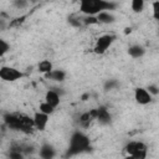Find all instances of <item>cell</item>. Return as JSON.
Returning a JSON list of instances; mask_svg holds the SVG:
<instances>
[{
    "mask_svg": "<svg viewBox=\"0 0 159 159\" xmlns=\"http://www.w3.org/2000/svg\"><path fill=\"white\" fill-rule=\"evenodd\" d=\"M116 6L108 0H80V11L84 15H97L101 11L114 10Z\"/></svg>",
    "mask_w": 159,
    "mask_h": 159,
    "instance_id": "cell-1",
    "label": "cell"
},
{
    "mask_svg": "<svg viewBox=\"0 0 159 159\" xmlns=\"http://www.w3.org/2000/svg\"><path fill=\"white\" fill-rule=\"evenodd\" d=\"M89 144H91V140H89L87 134H84L81 130L73 132L71 138H70V145H68V149L66 152V157L77 155L82 152H86V150L91 149Z\"/></svg>",
    "mask_w": 159,
    "mask_h": 159,
    "instance_id": "cell-2",
    "label": "cell"
},
{
    "mask_svg": "<svg viewBox=\"0 0 159 159\" xmlns=\"http://www.w3.org/2000/svg\"><path fill=\"white\" fill-rule=\"evenodd\" d=\"M125 153L134 159H145L148 154V147L140 140H130L124 147Z\"/></svg>",
    "mask_w": 159,
    "mask_h": 159,
    "instance_id": "cell-3",
    "label": "cell"
},
{
    "mask_svg": "<svg viewBox=\"0 0 159 159\" xmlns=\"http://www.w3.org/2000/svg\"><path fill=\"white\" fill-rule=\"evenodd\" d=\"M114 40H116V35H113V34H106V35L99 36L93 47V52L96 55H103L112 46Z\"/></svg>",
    "mask_w": 159,
    "mask_h": 159,
    "instance_id": "cell-4",
    "label": "cell"
},
{
    "mask_svg": "<svg viewBox=\"0 0 159 159\" xmlns=\"http://www.w3.org/2000/svg\"><path fill=\"white\" fill-rule=\"evenodd\" d=\"M25 75L15 67H10V66L0 67V80H2L5 82H15V81L22 78Z\"/></svg>",
    "mask_w": 159,
    "mask_h": 159,
    "instance_id": "cell-5",
    "label": "cell"
},
{
    "mask_svg": "<svg viewBox=\"0 0 159 159\" xmlns=\"http://www.w3.org/2000/svg\"><path fill=\"white\" fill-rule=\"evenodd\" d=\"M97 117V108H92L88 112H84L82 114H80L78 117V124L82 128H88L91 125V123L93 120H96Z\"/></svg>",
    "mask_w": 159,
    "mask_h": 159,
    "instance_id": "cell-6",
    "label": "cell"
},
{
    "mask_svg": "<svg viewBox=\"0 0 159 159\" xmlns=\"http://www.w3.org/2000/svg\"><path fill=\"white\" fill-rule=\"evenodd\" d=\"M5 125L11 129V130H17L20 132V119H19V113H5L2 116Z\"/></svg>",
    "mask_w": 159,
    "mask_h": 159,
    "instance_id": "cell-7",
    "label": "cell"
},
{
    "mask_svg": "<svg viewBox=\"0 0 159 159\" xmlns=\"http://www.w3.org/2000/svg\"><path fill=\"white\" fill-rule=\"evenodd\" d=\"M134 99L138 104L145 106V104L152 102V94L147 91V88L138 87V88L134 89Z\"/></svg>",
    "mask_w": 159,
    "mask_h": 159,
    "instance_id": "cell-8",
    "label": "cell"
},
{
    "mask_svg": "<svg viewBox=\"0 0 159 159\" xmlns=\"http://www.w3.org/2000/svg\"><path fill=\"white\" fill-rule=\"evenodd\" d=\"M96 120L101 124V125H108L112 123V114L109 113L108 108L106 106H99L97 108V117Z\"/></svg>",
    "mask_w": 159,
    "mask_h": 159,
    "instance_id": "cell-9",
    "label": "cell"
},
{
    "mask_svg": "<svg viewBox=\"0 0 159 159\" xmlns=\"http://www.w3.org/2000/svg\"><path fill=\"white\" fill-rule=\"evenodd\" d=\"M34 125H35V129L36 130H40V132H43L46 129V125L48 123V114H45L40 111L35 112L34 116Z\"/></svg>",
    "mask_w": 159,
    "mask_h": 159,
    "instance_id": "cell-10",
    "label": "cell"
},
{
    "mask_svg": "<svg viewBox=\"0 0 159 159\" xmlns=\"http://www.w3.org/2000/svg\"><path fill=\"white\" fill-rule=\"evenodd\" d=\"M39 155L40 158L42 159H51L56 155V150L55 148L50 144V143H43L41 147H40V150H39Z\"/></svg>",
    "mask_w": 159,
    "mask_h": 159,
    "instance_id": "cell-11",
    "label": "cell"
},
{
    "mask_svg": "<svg viewBox=\"0 0 159 159\" xmlns=\"http://www.w3.org/2000/svg\"><path fill=\"white\" fill-rule=\"evenodd\" d=\"M45 102H47V103L51 104L53 108H56V107H58V104H60V102H61V96H60L56 91H53V89L51 88V89H48V91L46 92V94H45Z\"/></svg>",
    "mask_w": 159,
    "mask_h": 159,
    "instance_id": "cell-12",
    "label": "cell"
},
{
    "mask_svg": "<svg viewBox=\"0 0 159 159\" xmlns=\"http://www.w3.org/2000/svg\"><path fill=\"white\" fill-rule=\"evenodd\" d=\"M46 80H51L53 82H63L66 78V72L63 70H51L48 73H45Z\"/></svg>",
    "mask_w": 159,
    "mask_h": 159,
    "instance_id": "cell-13",
    "label": "cell"
},
{
    "mask_svg": "<svg viewBox=\"0 0 159 159\" xmlns=\"http://www.w3.org/2000/svg\"><path fill=\"white\" fill-rule=\"evenodd\" d=\"M145 53V48L142 45H132L128 48V55L132 58H140Z\"/></svg>",
    "mask_w": 159,
    "mask_h": 159,
    "instance_id": "cell-14",
    "label": "cell"
},
{
    "mask_svg": "<svg viewBox=\"0 0 159 159\" xmlns=\"http://www.w3.org/2000/svg\"><path fill=\"white\" fill-rule=\"evenodd\" d=\"M29 15H30V14H24V15H21V16L14 17V19L10 20V22L7 24V27H9V29H19L20 26L24 25V22H25L26 19L29 17Z\"/></svg>",
    "mask_w": 159,
    "mask_h": 159,
    "instance_id": "cell-15",
    "label": "cell"
},
{
    "mask_svg": "<svg viewBox=\"0 0 159 159\" xmlns=\"http://www.w3.org/2000/svg\"><path fill=\"white\" fill-rule=\"evenodd\" d=\"M96 16H97L98 22H102V24H112V22H114V20H116V17H114L109 11H101V12L97 14Z\"/></svg>",
    "mask_w": 159,
    "mask_h": 159,
    "instance_id": "cell-16",
    "label": "cell"
},
{
    "mask_svg": "<svg viewBox=\"0 0 159 159\" xmlns=\"http://www.w3.org/2000/svg\"><path fill=\"white\" fill-rule=\"evenodd\" d=\"M53 68V66H52V62L50 61V60H42V61H40L39 62V65H37V70H39V72H41V73H48Z\"/></svg>",
    "mask_w": 159,
    "mask_h": 159,
    "instance_id": "cell-17",
    "label": "cell"
},
{
    "mask_svg": "<svg viewBox=\"0 0 159 159\" xmlns=\"http://www.w3.org/2000/svg\"><path fill=\"white\" fill-rule=\"evenodd\" d=\"M145 5V0H132L130 1V7L134 12H142Z\"/></svg>",
    "mask_w": 159,
    "mask_h": 159,
    "instance_id": "cell-18",
    "label": "cell"
},
{
    "mask_svg": "<svg viewBox=\"0 0 159 159\" xmlns=\"http://www.w3.org/2000/svg\"><path fill=\"white\" fill-rule=\"evenodd\" d=\"M81 22L84 26H89V25L98 24V20H97V16L96 15H84L83 17H81Z\"/></svg>",
    "mask_w": 159,
    "mask_h": 159,
    "instance_id": "cell-19",
    "label": "cell"
},
{
    "mask_svg": "<svg viewBox=\"0 0 159 159\" xmlns=\"http://www.w3.org/2000/svg\"><path fill=\"white\" fill-rule=\"evenodd\" d=\"M39 111L40 112H42V113H45V114H52L53 113V111H55V108L51 106V104H48L47 102H42V103H40V106H39Z\"/></svg>",
    "mask_w": 159,
    "mask_h": 159,
    "instance_id": "cell-20",
    "label": "cell"
},
{
    "mask_svg": "<svg viewBox=\"0 0 159 159\" xmlns=\"http://www.w3.org/2000/svg\"><path fill=\"white\" fill-rule=\"evenodd\" d=\"M9 51H10V45H9L4 39L0 37V58H1L4 55H6Z\"/></svg>",
    "mask_w": 159,
    "mask_h": 159,
    "instance_id": "cell-21",
    "label": "cell"
},
{
    "mask_svg": "<svg viewBox=\"0 0 159 159\" xmlns=\"http://www.w3.org/2000/svg\"><path fill=\"white\" fill-rule=\"evenodd\" d=\"M30 4V0H14L12 1V5L19 9V10H22V9H26Z\"/></svg>",
    "mask_w": 159,
    "mask_h": 159,
    "instance_id": "cell-22",
    "label": "cell"
},
{
    "mask_svg": "<svg viewBox=\"0 0 159 159\" xmlns=\"http://www.w3.org/2000/svg\"><path fill=\"white\" fill-rule=\"evenodd\" d=\"M7 157L11 158V159H22V158H24V154H22L21 152L16 150V149L10 148V150H9V153H7Z\"/></svg>",
    "mask_w": 159,
    "mask_h": 159,
    "instance_id": "cell-23",
    "label": "cell"
},
{
    "mask_svg": "<svg viewBox=\"0 0 159 159\" xmlns=\"http://www.w3.org/2000/svg\"><path fill=\"white\" fill-rule=\"evenodd\" d=\"M119 86V83L116 81V80H108L106 83H104V91H112L114 88H117Z\"/></svg>",
    "mask_w": 159,
    "mask_h": 159,
    "instance_id": "cell-24",
    "label": "cell"
},
{
    "mask_svg": "<svg viewBox=\"0 0 159 159\" xmlns=\"http://www.w3.org/2000/svg\"><path fill=\"white\" fill-rule=\"evenodd\" d=\"M68 24L72 25L73 27H81L82 26L81 17H76V16H70L68 17Z\"/></svg>",
    "mask_w": 159,
    "mask_h": 159,
    "instance_id": "cell-25",
    "label": "cell"
},
{
    "mask_svg": "<svg viewBox=\"0 0 159 159\" xmlns=\"http://www.w3.org/2000/svg\"><path fill=\"white\" fill-rule=\"evenodd\" d=\"M152 6H153V17L154 20H158L159 19V1L158 0L153 1Z\"/></svg>",
    "mask_w": 159,
    "mask_h": 159,
    "instance_id": "cell-26",
    "label": "cell"
},
{
    "mask_svg": "<svg viewBox=\"0 0 159 159\" xmlns=\"http://www.w3.org/2000/svg\"><path fill=\"white\" fill-rule=\"evenodd\" d=\"M147 91H148L152 96H157V94L159 93V89H158V86H157V84H149V86L147 87Z\"/></svg>",
    "mask_w": 159,
    "mask_h": 159,
    "instance_id": "cell-27",
    "label": "cell"
},
{
    "mask_svg": "<svg viewBox=\"0 0 159 159\" xmlns=\"http://www.w3.org/2000/svg\"><path fill=\"white\" fill-rule=\"evenodd\" d=\"M130 31H132L130 27H127V29H125V34H128V32H130Z\"/></svg>",
    "mask_w": 159,
    "mask_h": 159,
    "instance_id": "cell-28",
    "label": "cell"
},
{
    "mask_svg": "<svg viewBox=\"0 0 159 159\" xmlns=\"http://www.w3.org/2000/svg\"><path fill=\"white\" fill-rule=\"evenodd\" d=\"M41 0H30V2H40Z\"/></svg>",
    "mask_w": 159,
    "mask_h": 159,
    "instance_id": "cell-29",
    "label": "cell"
},
{
    "mask_svg": "<svg viewBox=\"0 0 159 159\" xmlns=\"http://www.w3.org/2000/svg\"><path fill=\"white\" fill-rule=\"evenodd\" d=\"M0 67H1V60H0Z\"/></svg>",
    "mask_w": 159,
    "mask_h": 159,
    "instance_id": "cell-30",
    "label": "cell"
},
{
    "mask_svg": "<svg viewBox=\"0 0 159 159\" xmlns=\"http://www.w3.org/2000/svg\"><path fill=\"white\" fill-rule=\"evenodd\" d=\"M0 144H1V138H0Z\"/></svg>",
    "mask_w": 159,
    "mask_h": 159,
    "instance_id": "cell-31",
    "label": "cell"
}]
</instances>
